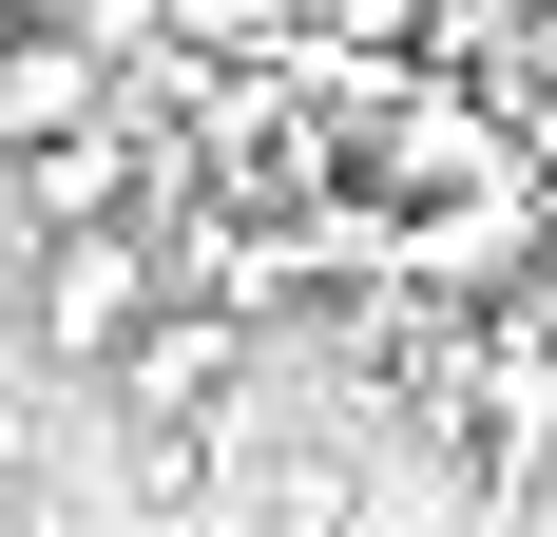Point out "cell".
Segmentation results:
<instances>
[{"label":"cell","instance_id":"2","mask_svg":"<svg viewBox=\"0 0 557 537\" xmlns=\"http://www.w3.org/2000/svg\"><path fill=\"white\" fill-rule=\"evenodd\" d=\"M461 480H481V499H539V480H557V268L481 308V423H461Z\"/></svg>","mask_w":557,"mask_h":537},{"label":"cell","instance_id":"4","mask_svg":"<svg viewBox=\"0 0 557 537\" xmlns=\"http://www.w3.org/2000/svg\"><path fill=\"white\" fill-rule=\"evenodd\" d=\"M97 115H135V77H115L97 39H0V154H58V135H97Z\"/></svg>","mask_w":557,"mask_h":537},{"label":"cell","instance_id":"1","mask_svg":"<svg viewBox=\"0 0 557 537\" xmlns=\"http://www.w3.org/2000/svg\"><path fill=\"white\" fill-rule=\"evenodd\" d=\"M154 308H173V250H154V230H58V250H20V346L77 365V384L135 365V326H154Z\"/></svg>","mask_w":557,"mask_h":537},{"label":"cell","instance_id":"7","mask_svg":"<svg viewBox=\"0 0 557 537\" xmlns=\"http://www.w3.org/2000/svg\"><path fill=\"white\" fill-rule=\"evenodd\" d=\"M0 39H39V0H0Z\"/></svg>","mask_w":557,"mask_h":537},{"label":"cell","instance_id":"3","mask_svg":"<svg viewBox=\"0 0 557 537\" xmlns=\"http://www.w3.org/2000/svg\"><path fill=\"white\" fill-rule=\"evenodd\" d=\"M231 384H250V308H193V288H173V308L135 326V365H115V403H135V423H212Z\"/></svg>","mask_w":557,"mask_h":537},{"label":"cell","instance_id":"5","mask_svg":"<svg viewBox=\"0 0 557 537\" xmlns=\"http://www.w3.org/2000/svg\"><path fill=\"white\" fill-rule=\"evenodd\" d=\"M519 20H557V0H404V39L443 58V77H461V58H500Z\"/></svg>","mask_w":557,"mask_h":537},{"label":"cell","instance_id":"6","mask_svg":"<svg viewBox=\"0 0 557 537\" xmlns=\"http://www.w3.org/2000/svg\"><path fill=\"white\" fill-rule=\"evenodd\" d=\"M346 519H366V480H346V461H288V480H270V537H346Z\"/></svg>","mask_w":557,"mask_h":537}]
</instances>
